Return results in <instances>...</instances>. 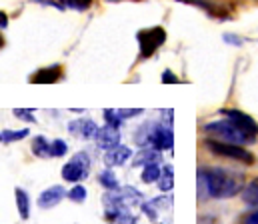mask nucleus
Returning a JSON list of instances; mask_svg holds the SVG:
<instances>
[{
  "label": "nucleus",
  "mask_w": 258,
  "mask_h": 224,
  "mask_svg": "<svg viewBox=\"0 0 258 224\" xmlns=\"http://www.w3.org/2000/svg\"><path fill=\"white\" fill-rule=\"evenodd\" d=\"M90 170V158L86 152H76L64 166H62V178L66 182H78L88 176Z\"/></svg>",
  "instance_id": "obj_4"
},
{
  "label": "nucleus",
  "mask_w": 258,
  "mask_h": 224,
  "mask_svg": "<svg viewBox=\"0 0 258 224\" xmlns=\"http://www.w3.org/2000/svg\"><path fill=\"white\" fill-rule=\"evenodd\" d=\"M244 224H258V210L250 212V214L244 218Z\"/></svg>",
  "instance_id": "obj_28"
},
{
  "label": "nucleus",
  "mask_w": 258,
  "mask_h": 224,
  "mask_svg": "<svg viewBox=\"0 0 258 224\" xmlns=\"http://www.w3.org/2000/svg\"><path fill=\"white\" fill-rule=\"evenodd\" d=\"M14 194H16V206H18L20 218H28V214H30V200H28V194H26L22 188H16Z\"/></svg>",
  "instance_id": "obj_15"
},
{
  "label": "nucleus",
  "mask_w": 258,
  "mask_h": 224,
  "mask_svg": "<svg viewBox=\"0 0 258 224\" xmlns=\"http://www.w3.org/2000/svg\"><path fill=\"white\" fill-rule=\"evenodd\" d=\"M8 24V18H6V14L4 12H0V28H4Z\"/></svg>",
  "instance_id": "obj_30"
},
{
  "label": "nucleus",
  "mask_w": 258,
  "mask_h": 224,
  "mask_svg": "<svg viewBox=\"0 0 258 224\" xmlns=\"http://www.w3.org/2000/svg\"><path fill=\"white\" fill-rule=\"evenodd\" d=\"M68 130H70L74 136H82L84 140H90V138H96L98 126H96L90 118H78V120H72V122L68 124Z\"/></svg>",
  "instance_id": "obj_9"
},
{
  "label": "nucleus",
  "mask_w": 258,
  "mask_h": 224,
  "mask_svg": "<svg viewBox=\"0 0 258 224\" xmlns=\"http://www.w3.org/2000/svg\"><path fill=\"white\" fill-rule=\"evenodd\" d=\"M66 194V190L62 186H50L48 190H44L40 196H38V206L40 208H52V206H56Z\"/></svg>",
  "instance_id": "obj_10"
},
{
  "label": "nucleus",
  "mask_w": 258,
  "mask_h": 224,
  "mask_svg": "<svg viewBox=\"0 0 258 224\" xmlns=\"http://www.w3.org/2000/svg\"><path fill=\"white\" fill-rule=\"evenodd\" d=\"M200 186H206L212 198H230L242 192V176L224 168H202L198 172Z\"/></svg>",
  "instance_id": "obj_1"
},
{
  "label": "nucleus",
  "mask_w": 258,
  "mask_h": 224,
  "mask_svg": "<svg viewBox=\"0 0 258 224\" xmlns=\"http://www.w3.org/2000/svg\"><path fill=\"white\" fill-rule=\"evenodd\" d=\"M128 158H130V148L128 146H122V144H118L116 148H112V150H106V154H104V162H106L108 168L120 166V164H124Z\"/></svg>",
  "instance_id": "obj_11"
},
{
  "label": "nucleus",
  "mask_w": 258,
  "mask_h": 224,
  "mask_svg": "<svg viewBox=\"0 0 258 224\" xmlns=\"http://www.w3.org/2000/svg\"><path fill=\"white\" fill-rule=\"evenodd\" d=\"M116 112H118L120 118H132V116L142 114V108H132V110H128V108H120V110H116Z\"/></svg>",
  "instance_id": "obj_27"
},
{
  "label": "nucleus",
  "mask_w": 258,
  "mask_h": 224,
  "mask_svg": "<svg viewBox=\"0 0 258 224\" xmlns=\"http://www.w3.org/2000/svg\"><path fill=\"white\" fill-rule=\"evenodd\" d=\"M104 118H106V124L108 126H114V128H118L120 122H122V118L118 116V112L116 110H110V108L104 110Z\"/></svg>",
  "instance_id": "obj_22"
},
{
  "label": "nucleus",
  "mask_w": 258,
  "mask_h": 224,
  "mask_svg": "<svg viewBox=\"0 0 258 224\" xmlns=\"http://www.w3.org/2000/svg\"><path fill=\"white\" fill-rule=\"evenodd\" d=\"M68 146H66L64 140H54L52 142V156H64Z\"/></svg>",
  "instance_id": "obj_26"
},
{
  "label": "nucleus",
  "mask_w": 258,
  "mask_h": 224,
  "mask_svg": "<svg viewBox=\"0 0 258 224\" xmlns=\"http://www.w3.org/2000/svg\"><path fill=\"white\" fill-rule=\"evenodd\" d=\"M96 144H98V148H104V150H112L116 148L118 144H120V132H118V128H114V126H102V128H98V132H96Z\"/></svg>",
  "instance_id": "obj_8"
},
{
  "label": "nucleus",
  "mask_w": 258,
  "mask_h": 224,
  "mask_svg": "<svg viewBox=\"0 0 258 224\" xmlns=\"http://www.w3.org/2000/svg\"><path fill=\"white\" fill-rule=\"evenodd\" d=\"M0 140H2V136H0Z\"/></svg>",
  "instance_id": "obj_32"
},
{
  "label": "nucleus",
  "mask_w": 258,
  "mask_h": 224,
  "mask_svg": "<svg viewBox=\"0 0 258 224\" xmlns=\"http://www.w3.org/2000/svg\"><path fill=\"white\" fill-rule=\"evenodd\" d=\"M14 116H16V118H20V120H26V122H36V118H34V114H32V110H24V108H16V110H14Z\"/></svg>",
  "instance_id": "obj_25"
},
{
  "label": "nucleus",
  "mask_w": 258,
  "mask_h": 224,
  "mask_svg": "<svg viewBox=\"0 0 258 224\" xmlns=\"http://www.w3.org/2000/svg\"><path fill=\"white\" fill-rule=\"evenodd\" d=\"M98 182L104 186V188H108V190H114V188H118V180H116V176H114V172L108 168V170H102L100 174H98Z\"/></svg>",
  "instance_id": "obj_19"
},
{
  "label": "nucleus",
  "mask_w": 258,
  "mask_h": 224,
  "mask_svg": "<svg viewBox=\"0 0 258 224\" xmlns=\"http://www.w3.org/2000/svg\"><path fill=\"white\" fill-rule=\"evenodd\" d=\"M206 146L212 150L214 154H220V156H226V158H234V160H240V162H244V164H252V162H254V156L246 148H242L240 144H228V142L208 140Z\"/></svg>",
  "instance_id": "obj_5"
},
{
  "label": "nucleus",
  "mask_w": 258,
  "mask_h": 224,
  "mask_svg": "<svg viewBox=\"0 0 258 224\" xmlns=\"http://www.w3.org/2000/svg\"><path fill=\"white\" fill-rule=\"evenodd\" d=\"M172 186H174V174H172V166H170V164H166V166L162 168L160 178H158V188H160L162 192H168V190H172Z\"/></svg>",
  "instance_id": "obj_16"
},
{
  "label": "nucleus",
  "mask_w": 258,
  "mask_h": 224,
  "mask_svg": "<svg viewBox=\"0 0 258 224\" xmlns=\"http://www.w3.org/2000/svg\"><path fill=\"white\" fill-rule=\"evenodd\" d=\"M166 40V32L164 28L160 26H154V28H148V30H140L138 32V44H140V56L142 58H148L152 56Z\"/></svg>",
  "instance_id": "obj_3"
},
{
  "label": "nucleus",
  "mask_w": 258,
  "mask_h": 224,
  "mask_svg": "<svg viewBox=\"0 0 258 224\" xmlns=\"http://www.w3.org/2000/svg\"><path fill=\"white\" fill-rule=\"evenodd\" d=\"M60 76H62L60 66H48V68H42V70H38L36 74L32 76V82H36V84H52Z\"/></svg>",
  "instance_id": "obj_13"
},
{
  "label": "nucleus",
  "mask_w": 258,
  "mask_h": 224,
  "mask_svg": "<svg viewBox=\"0 0 258 224\" xmlns=\"http://www.w3.org/2000/svg\"><path fill=\"white\" fill-rule=\"evenodd\" d=\"M32 154H36L40 158H48V156H52V144L44 136H36L32 140Z\"/></svg>",
  "instance_id": "obj_14"
},
{
  "label": "nucleus",
  "mask_w": 258,
  "mask_h": 224,
  "mask_svg": "<svg viewBox=\"0 0 258 224\" xmlns=\"http://www.w3.org/2000/svg\"><path fill=\"white\" fill-rule=\"evenodd\" d=\"M162 80H164V82H178V78H174V76H172V72H168V70L164 72Z\"/></svg>",
  "instance_id": "obj_29"
},
{
  "label": "nucleus",
  "mask_w": 258,
  "mask_h": 224,
  "mask_svg": "<svg viewBox=\"0 0 258 224\" xmlns=\"http://www.w3.org/2000/svg\"><path fill=\"white\" fill-rule=\"evenodd\" d=\"M146 146H150V148L154 150L172 148V130H170V126H162V124L152 122L150 134L146 138Z\"/></svg>",
  "instance_id": "obj_7"
},
{
  "label": "nucleus",
  "mask_w": 258,
  "mask_h": 224,
  "mask_svg": "<svg viewBox=\"0 0 258 224\" xmlns=\"http://www.w3.org/2000/svg\"><path fill=\"white\" fill-rule=\"evenodd\" d=\"M242 198L244 202L252 204V206H258V178H254L244 190H242Z\"/></svg>",
  "instance_id": "obj_18"
},
{
  "label": "nucleus",
  "mask_w": 258,
  "mask_h": 224,
  "mask_svg": "<svg viewBox=\"0 0 258 224\" xmlns=\"http://www.w3.org/2000/svg\"><path fill=\"white\" fill-rule=\"evenodd\" d=\"M140 192L138 190H134V188H130V186H124L122 190H120V198H122V202H124V206L130 208V206H134V204H138L140 202Z\"/></svg>",
  "instance_id": "obj_17"
},
{
  "label": "nucleus",
  "mask_w": 258,
  "mask_h": 224,
  "mask_svg": "<svg viewBox=\"0 0 258 224\" xmlns=\"http://www.w3.org/2000/svg\"><path fill=\"white\" fill-rule=\"evenodd\" d=\"M68 198L72 200V202H84V198H86V188L84 186H74L70 192H68Z\"/></svg>",
  "instance_id": "obj_23"
},
{
  "label": "nucleus",
  "mask_w": 258,
  "mask_h": 224,
  "mask_svg": "<svg viewBox=\"0 0 258 224\" xmlns=\"http://www.w3.org/2000/svg\"><path fill=\"white\" fill-rule=\"evenodd\" d=\"M160 160H162L160 150H154V148H150V146H146V148H142L134 156L132 164H134V166H148V164H158Z\"/></svg>",
  "instance_id": "obj_12"
},
{
  "label": "nucleus",
  "mask_w": 258,
  "mask_h": 224,
  "mask_svg": "<svg viewBox=\"0 0 258 224\" xmlns=\"http://www.w3.org/2000/svg\"><path fill=\"white\" fill-rule=\"evenodd\" d=\"M64 4L70 6V8H74V10H88L92 0H64Z\"/></svg>",
  "instance_id": "obj_24"
},
{
  "label": "nucleus",
  "mask_w": 258,
  "mask_h": 224,
  "mask_svg": "<svg viewBox=\"0 0 258 224\" xmlns=\"http://www.w3.org/2000/svg\"><path fill=\"white\" fill-rule=\"evenodd\" d=\"M0 46H2V36H0Z\"/></svg>",
  "instance_id": "obj_31"
},
{
  "label": "nucleus",
  "mask_w": 258,
  "mask_h": 224,
  "mask_svg": "<svg viewBox=\"0 0 258 224\" xmlns=\"http://www.w3.org/2000/svg\"><path fill=\"white\" fill-rule=\"evenodd\" d=\"M160 174H162V168L158 166V164H148V166H144V170H142V182H154V180H158L160 178Z\"/></svg>",
  "instance_id": "obj_20"
},
{
  "label": "nucleus",
  "mask_w": 258,
  "mask_h": 224,
  "mask_svg": "<svg viewBox=\"0 0 258 224\" xmlns=\"http://www.w3.org/2000/svg\"><path fill=\"white\" fill-rule=\"evenodd\" d=\"M224 116H226V120H228L230 124H234V126L246 136L248 142L256 138L258 124L254 122L252 116H248L246 112H240V110H224Z\"/></svg>",
  "instance_id": "obj_6"
},
{
  "label": "nucleus",
  "mask_w": 258,
  "mask_h": 224,
  "mask_svg": "<svg viewBox=\"0 0 258 224\" xmlns=\"http://www.w3.org/2000/svg\"><path fill=\"white\" fill-rule=\"evenodd\" d=\"M206 134L216 140V142H228V144H242V142H248L246 136L234 126L230 124L228 120H220V122H210L204 126Z\"/></svg>",
  "instance_id": "obj_2"
},
{
  "label": "nucleus",
  "mask_w": 258,
  "mask_h": 224,
  "mask_svg": "<svg viewBox=\"0 0 258 224\" xmlns=\"http://www.w3.org/2000/svg\"><path fill=\"white\" fill-rule=\"evenodd\" d=\"M0 136H2L4 142H14V140L26 138V136H28V130H26V128H22V130H4Z\"/></svg>",
  "instance_id": "obj_21"
}]
</instances>
